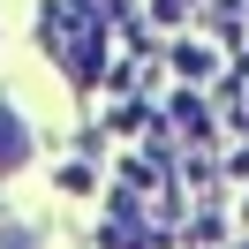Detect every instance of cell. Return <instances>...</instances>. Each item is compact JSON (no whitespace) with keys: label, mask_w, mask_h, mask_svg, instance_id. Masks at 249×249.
I'll return each mask as SVG.
<instances>
[{"label":"cell","mask_w":249,"mask_h":249,"mask_svg":"<svg viewBox=\"0 0 249 249\" xmlns=\"http://www.w3.org/2000/svg\"><path fill=\"white\" fill-rule=\"evenodd\" d=\"M23 166H31V121H23L16 106H0V181L23 174Z\"/></svg>","instance_id":"obj_1"}]
</instances>
